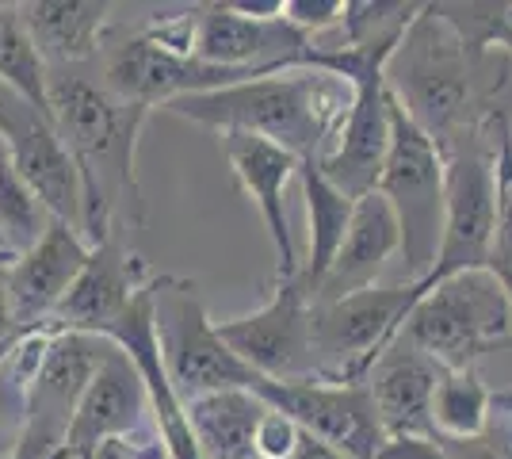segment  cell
<instances>
[{
  "instance_id": "9c48e42d",
  "label": "cell",
  "mask_w": 512,
  "mask_h": 459,
  "mask_svg": "<svg viewBox=\"0 0 512 459\" xmlns=\"http://www.w3.org/2000/svg\"><path fill=\"white\" fill-rule=\"evenodd\" d=\"M314 299L302 276L276 280L272 299L230 322H214V333L241 364L264 379H310L314 375V341H310Z\"/></svg>"
},
{
  "instance_id": "5b68a950",
  "label": "cell",
  "mask_w": 512,
  "mask_h": 459,
  "mask_svg": "<svg viewBox=\"0 0 512 459\" xmlns=\"http://www.w3.org/2000/svg\"><path fill=\"white\" fill-rule=\"evenodd\" d=\"M375 192L390 203L398 219L409 272L406 284H421L432 268L444 226V157L394 96H390V150Z\"/></svg>"
},
{
  "instance_id": "ba28073f",
  "label": "cell",
  "mask_w": 512,
  "mask_h": 459,
  "mask_svg": "<svg viewBox=\"0 0 512 459\" xmlns=\"http://www.w3.org/2000/svg\"><path fill=\"white\" fill-rule=\"evenodd\" d=\"M249 391L264 406L291 417L302 433L325 440L329 448L344 452L348 459H375L383 452L386 433L363 383H329L318 375L279 383V379L256 375Z\"/></svg>"
},
{
  "instance_id": "52a82bcc",
  "label": "cell",
  "mask_w": 512,
  "mask_h": 459,
  "mask_svg": "<svg viewBox=\"0 0 512 459\" xmlns=\"http://www.w3.org/2000/svg\"><path fill=\"white\" fill-rule=\"evenodd\" d=\"M409 306H413L409 284H375L333 303H314L310 314L314 375L329 383H363L375 360L398 341Z\"/></svg>"
},
{
  "instance_id": "44dd1931",
  "label": "cell",
  "mask_w": 512,
  "mask_h": 459,
  "mask_svg": "<svg viewBox=\"0 0 512 459\" xmlns=\"http://www.w3.org/2000/svg\"><path fill=\"white\" fill-rule=\"evenodd\" d=\"M16 8L43 62H54L58 69L88 62L107 50L111 4L104 0H27Z\"/></svg>"
},
{
  "instance_id": "6da1fadb",
  "label": "cell",
  "mask_w": 512,
  "mask_h": 459,
  "mask_svg": "<svg viewBox=\"0 0 512 459\" xmlns=\"http://www.w3.org/2000/svg\"><path fill=\"white\" fill-rule=\"evenodd\" d=\"M509 66L512 58L497 50L470 54L432 12V4H421L383 77L386 92L436 142V150H444L463 134L478 131L497 111V92L509 81Z\"/></svg>"
},
{
  "instance_id": "9a60e30c",
  "label": "cell",
  "mask_w": 512,
  "mask_h": 459,
  "mask_svg": "<svg viewBox=\"0 0 512 459\" xmlns=\"http://www.w3.org/2000/svg\"><path fill=\"white\" fill-rule=\"evenodd\" d=\"M348 88H352V108L344 115L329 153L318 161V169L337 192L360 199L375 192L383 176L386 150H390V92H386L383 73L360 77Z\"/></svg>"
},
{
  "instance_id": "5bb4252c",
  "label": "cell",
  "mask_w": 512,
  "mask_h": 459,
  "mask_svg": "<svg viewBox=\"0 0 512 459\" xmlns=\"http://www.w3.org/2000/svg\"><path fill=\"white\" fill-rule=\"evenodd\" d=\"M146 414H150V402H146L142 379L130 368L127 356L107 341L104 356H100V364H96V372H92L85 394L73 410V421L65 429L62 448L54 456L92 459V452L107 440L127 437L142 425H153V421H146Z\"/></svg>"
},
{
  "instance_id": "8992f818",
  "label": "cell",
  "mask_w": 512,
  "mask_h": 459,
  "mask_svg": "<svg viewBox=\"0 0 512 459\" xmlns=\"http://www.w3.org/2000/svg\"><path fill=\"white\" fill-rule=\"evenodd\" d=\"M153 329H157V349L180 402L214 391H249L256 383L253 368L241 364L218 341L214 322L195 295V280L188 276H169V272L157 276Z\"/></svg>"
},
{
  "instance_id": "e0dca14e",
  "label": "cell",
  "mask_w": 512,
  "mask_h": 459,
  "mask_svg": "<svg viewBox=\"0 0 512 459\" xmlns=\"http://www.w3.org/2000/svg\"><path fill=\"white\" fill-rule=\"evenodd\" d=\"M85 261V238L58 219L46 222L43 238L8 264V306L16 329L46 326L58 303L69 295L73 280L81 276Z\"/></svg>"
},
{
  "instance_id": "30bf717a",
  "label": "cell",
  "mask_w": 512,
  "mask_h": 459,
  "mask_svg": "<svg viewBox=\"0 0 512 459\" xmlns=\"http://www.w3.org/2000/svg\"><path fill=\"white\" fill-rule=\"evenodd\" d=\"M253 77H268V73H249V69H218L195 58H180L165 46L146 39L142 31L130 35L123 43L104 50V77L100 85L142 111L169 108L184 96H203V92H218V88L241 85Z\"/></svg>"
},
{
  "instance_id": "7402d4cb",
  "label": "cell",
  "mask_w": 512,
  "mask_h": 459,
  "mask_svg": "<svg viewBox=\"0 0 512 459\" xmlns=\"http://www.w3.org/2000/svg\"><path fill=\"white\" fill-rule=\"evenodd\" d=\"M268 406L253 391H214L184 402L203 459H253L256 421Z\"/></svg>"
},
{
  "instance_id": "f35d334b",
  "label": "cell",
  "mask_w": 512,
  "mask_h": 459,
  "mask_svg": "<svg viewBox=\"0 0 512 459\" xmlns=\"http://www.w3.org/2000/svg\"><path fill=\"white\" fill-rule=\"evenodd\" d=\"M0 459H20V456H16V452H8V456H0Z\"/></svg>"
},
{
  "instance_id": "4dcf8cb0",
  "label": "cell",
  "mask_w": 512,
  "mask_h": 459,
  "mask_svg": "<svg viewBox=\"0 0 512 459\" xmlns=\"http://www.w3.org/2000/svg\"><path fill=\"white\" fill-rule=\"evenodd\" d=\"M299 440V425L279 410H264L256 421V437H253V459H287L291 448Z\"/></svg>"
},
{
  "instance_id": "7a4b0ae2",
  "label": "cell",
  "mask_w": 512,
  "mask_h": 459,
  "mask_svg": "<svg viewBox=\"0 0 512 459\" xmlns=\"http://www.w3.org/2000/svg\"><path fill=\"white\" fill-rule=\"evenodd\" d=\"M46 100L50 123L81 180V238L92 249L115 234V211L123 203L134 207V219H142L134 153L150 111L123 104L100 81L65 69L50 73Z\"/></svg>"
},
{
  "instance_id": "8d00e7d4",
  "label": "cell",
  "mask_w": 512,
  "mask_h": 459,
  "mask_svg": "<svg viewBox=\"0 0 512 459\" xmlns=\"http://www.w3.org/2000/svg\"><path fill=\"white\" fill-rule=\"evenodd\" d=\"M493 414H505V417H512V394H493Z\"/></svg>"
},
{
  "instance_id": "8fae6325",
  "label": "cell",
  "mask_w": 512,
  "mask_h": 459,
  "mask_svg": "<svg viewBox=\"0 0 512 459\" xmlns=\"http://www.w3.org/2000/svg\"><path fill=\"white\" fill-rule=\"evenodd\" d=\"M0 146L12 173L31 188L50 219L65 222L81 234V180L73 157L65 153L50 115L31 108L16 92L0 85Z\"/></svg>"
},
{
  "instance_id": "277c9868",
  "label": "cell",
  "mask_w": 512,
  "mask_h": 459,
  "mask_svg": "<svg viewBox=\"0 0 512 459\" xmlns=\"http://www.w3.org/2000/svg\"><path fill=\"white\" fill-rule=\"evenodd\" d=\"M398 341L440 372H467L482 352L512 349V303L493 272H459L409 306Z\"/></svg>"
},
{
  "instance_id": "836d02e7",
  "label": "cell",
  "mask_w": 512,
  "mask_h": 459,
  "mask_svg": "<svg viewBox=\"0 0 512 459\" xmlns=\"http://www.w3.org/2000/svg\"><path fill=\"white\" fill-rule=\"evenodd\" d=\"M287 459H348V456L337 452V448H329L325 440L310 437V433H302L299 429V440H295V448H291V456Z\"/></svg>"
},
{
  "instance_id": "d6986e66",
  "label": "cell",
  "mask_w": 512,
  "mask_h": 459,
  "mask_svg": "<svg viewBox=\"0 0 512 459\" xmlns=\"http://www.w3.org/2000/svg\"><path fill=\"white\" fill-rule=\"evenodd\" d=\"M436 379H440V368L428 356L402 345V341H394L375 360V368L367 372L363 387L371 394V406H375V417L383 425L386 440H398V437L436 440L432 417H428Z\"/></svg>"
},
{
  "instance_id": "f546056e",
  "label": "cell",
  "mask_w": 512,
  "mask_h": 459,
  "mask_svg": "<svg viewBox=\"0 0 512 459\" xmlns=\"http://www.w3.org/2000/svg\"><path fill=\"white\" fill-rule=\"evenodd\" d=\"M448 459H512V417H497L474 440H440Z\"/></svg>"
},
{
  "instance_id": "ffe728a7",
  "label": "cell",
  "mask_w": 512,
  "mask_h": 459,
  "mask_svg": "<svg viewBox=\"0 0 512 459\" xmlns=\"http://www.w3.org/2000/svg\"><path fill=\"white\" fill-rule=\"evenodd\" d=\"M394 253H402L398 219H394L390 203L379 192H367L352 207V222L344 230V241L333 264H329V272L321 276L314 303H333V299L375 287L379 272H383Z\"/></svg>"
},
{
  "instance_id": "74e56055",
  "label": "cell",
  "mask_w": 512,
  "mask_h": 459,
  "mask_svg": "<svg viewBox=\"0 0 512 459\" xmlns=\"http://www.w3.org/2000/svg\"><path fill=\"white\" fill-rule=\"evenodd\" d=\"M12 261H16V253H12V249L4 245V238H0V268H8Z\"/></svg>"
},
{
  "instance_id": "ac0fdd59",
  "label": "cell",
  "mask_w": 512,
  "mask_h": 459,
  "mask_svg": "<svg viewBox=\"0 0 512 459\" xmlns=\"http://www.w3.org/2000/svg\"><path fill=\"white\" fill-rule=\"evenodd\" d=\"M222 153L241 192L253 199L264 230L276 249V280H291L299 276V253H295V238H291V222H287V207H283V192L291 184V176H299V157L279 150L264 138L253 134H222Z\"/></svg>"
},
{
  "instance_id": "d4e9b609",
  "label": "cell",
  "mask_w": 512,
  "mask_h": 459,
  "mask_svg": "<svg viewBox=\"0 0 512 459\" xmlns=\"http://www.w3.org/2000/svg\"><path fill=\"white\" fill-rule=\"evenodd\" d=\"M46 81H50V66L43 62L35 39L27 35L16 4H0V85L27 100L31 108L50 115V100H46Z\"/></svg>"
},
{
  "instance_id": "cb8c5ba5",
  "label": "cell",
  "mask_w": 512,
  "mask_h": 459,
  "mask_svg": "<svg viewBox=\"0 0 512 459\" xmlns=\"http://www.w3.org/2000/svg\"><path fill=\"white\" fill-rule=\"evenodd\" d=\"M428 417H432L436 440H474L490 429L493 394L474 368H467V372H440Z\"/></svg>"
},
{
  "instance_id": "f1b7e54d",
  "label": "cell",
  "mask_w": 512,
  "mask_h": 459,
  "mask_svg": "<svg viewBox=\"0 0 512 459\" xmlns=\"http://www.w3.org/2000/svg\"><path fill=\"white\" fill-rule=\"evenodd\" d=\"M46 222H50V215L43 211V203L31 196V188L12 173V165L0 153V238H4V245L20 257L43 238Z\"/></svg>"
},
{
  "instance_id": "4fadbf2b",
  "label": "cell",
  "mask_w": 512,
  "mask_h": 459,
  "mask_svg": "<svg viewBox=\"0 0 512 459\" xmlns=\"http://www.w3.org/2000/svg\"><path fill=\"white\" fill-rule=\"evenodd\" d=\"M306 35L287 20H249L234 4H195L192 8V58L218 69L283 73L299 69Z\"/></svg>"
},
{
  "instance_id": "2e32d148",
  "label": "cell",
  "mask_w": 512,
  "mask_h": 459,
  "mask_svg": "<svg viewBox=\"0 0 512 459\" xmlns=\"http://www.w3.org/2000/svg\"><path fill=\"white\" fill-rule=\"evenodd\" d=\"M153 280L150 264L123 249V241L104 238L88 249V261L81 276L73 280L58 310L50 314L46 326L58 333H88L104 337V329L130 306V299Z\"/></svg>"
},
{
  "instance_id": "4316f807",
  "label": "cell",
  "mask_w": 512,
  "mask_h": 459,
  "mask_svg": "<svg viewBox=\"0 0 512 459\" xmlns=\"http://www.w3.org/2000/svg\"><path fill=\"white\" fill-rule=\"evenodd\" d=\"M432 12L459 35L470 54L512 58V0H440Z\"/></svg>"
},
{
  "instance_id": "7c38bea8",
  "label": "cell",
  "mask_w": 512,
  "mask_h": 459,
  "mask_svg": "<svg viewBox=\"0 0 512 459\" xmlns=\"http://www.w3.org/2000/svg\"><path fill=\"white\" fill-rule=\"evenodd\" d=\"M104 337L88 333H54L39 372L27 387L20 417V440L16 456L20 459H50L65 440V429L73 421V410L85 394L88 379L104 356Z\"/></svg>"
},
{
  "instance_id": "d590c367",
  "label": "cell",
  "mask_w": 512,
  "mask_h": 459,
  "mask_svg": "<svg viewBox=\"0 0 512 459\" xmlns=\"http://www.w3.org/2000/svg\"><path fill=\"white\" fill-rule=\"evenodd\" d=\"M20 329L12 322V306H8V268H0V345L12 341Z\"/></svg>"
},
{
  "instance_id": "1f68e13d",
  "label": "cell",
  "mask_w": 512,
  "mask_h": 459,
  "mask_svg": "<svg viewBox=\"0 0 512 459\" xmlns=\"http://www.w3.org/2000/svg\"><path fill=\"white\" fill-rule=\"evenodd\" d=\"M283 20L310 39V31L341 27L344 0H283Z\"/></svg>"
},
{
  "instance_id": "ab89813d",
  "label": "cell",
  "mask_w": 512,
  "mask_h": 459,
  "mask_svg": "<svg viewBox=\"0 0 512 459\" xmlns=\"http://www.w3.org/2000/svg\"><path fill=\"white\" fill-rule=\"evenodd\" d=\"M50 459H62V456H50Z\"/></svg>"
},
{
  "instance_id": "484cf974",
  "label": "cell",
  "mask_w": 512,
  "mask_h": 459,
  "mask_svg": "<svg viewBox=\"0 0 512 459\" xmlns=\"http://www.w3.org/2000/svg\"><path fill=\"white\" fill-rule=\"evenodd\" d=\"M493 192H497V215H493L486 272H493V280L505 287L512 303V123L501 108L493 111Z\"/></svg>"
},
{
  "instance_id": "3957f363",
  "label": "cell",
  "mask_w": 512,
  "mask_h": 459,
  "mask_svg": "<svg viewBox=\"0 0 512 459\" xmlns=\"http://www.w3.org/2000/svg\"><path fill=\"white\" fill-rule=\"evenodd\" d=\"M352 108V88L318 69H283L241 85L184 96L165 111L218 134H253L299 161H321Z\"/></svg>"
},
{
  "instance_id": "83f0119b",
  "label": "cell",
  "mask_w": 512,
  "mask_h": 459,
  "mask_svg": "<svg viewBox=\"0 0 512 459\" xmlns=\"http://www.w3.org/2000/svg\"><path fill=\"white\" fill-rule=\"evenodd\" d=\"M421 4L406 0H344L341 39L344 46H371V43H402L409 23L417 20Z\"/></svg>"
},
{
  "instance_id": "d6a6232c",
  "label": "cell",
  "mask_w": 512,
  "mask_h": 459,
  "mask_svg": "<svg viewBox=\"0 0 512 459\" xmlns=\"http://www.w3.org/2000/svg\"><path fill=\"white\" fill-rule=\"evenodd\" d=\"M375 459H448L444 444L432 437H398V440H386L383 452Z\"/></svg>"
},
{
  "instance_id": "603a6c76",
  "label": "cell",
  "mask_w": 512,
  "mask_h": 459,
  "mask_svg": "<svg viewBox=\"0 0 512 459\" xmlns=\"http://www.w3.org/2000/svg\"><path fill=\"white\" fill-rule=\"evenodd\" d=\"M299 180H302V199H306V226H310V257L302 261L299 276L302 284L310 287V299H314L321 276L329 272V264H333L337 249H341L356 199L337 192L321 176L318 161H299Z\"/></svg>"
},
{
  "instance_id": "e575fe53",
  "label": "cell",
  "mask_w": 512,
  "mask_h": 459,
  "mask_svg": "<svg viewBox=\"0 0 512 459\" xmlns=\"http://www.w3.org/2000/svg\"><path fill=\"white\" fill-rule=\"evenodd\" d=\"M230 4L249 20H283V0H230Z\"/></svg>"
}]
</instances>
